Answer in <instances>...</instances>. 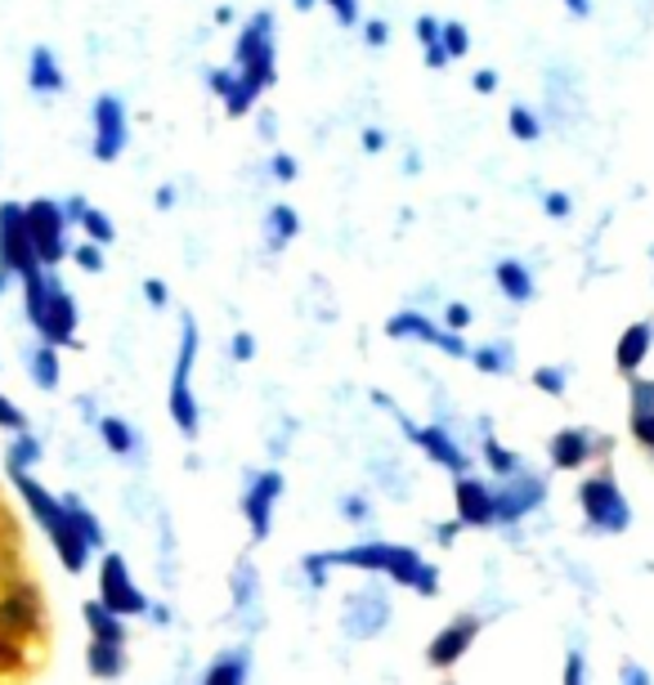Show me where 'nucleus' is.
Here are the masks:
<instances>
[{"instance_id":"obj_1","label":"nucleus","mask_w":654,"mask_h":685,"mask_svg":"<svg viewBox=\"0 0 654 685\" xmlns=\"http://www.w3.org/2000/svg\"><path fill=\"white\" fill-rule=\"evenodd\" d=\"M323 565H341V569H381L390 574L400 587H413L422 596H435L439 587V574L435 565H426L413 546H395V542H359V546H346V552H318V556H305V574L309 583H323Z\"/></svg>"},{"instance_id":"obj_2","label":"nucleus","mask_w":654,"mask_h":685,"mask_svg":"<svg viewBox=\"0 0 654 685\" xmlns=\"http://www.w3.org/2000/svg\"><path fill=\"white\" fill-rule=\"evenodd\" d=\"M14 485H19L23 502L32 507V515L41 520V529L50 533V542H54V552H58L63 569L81 574V569H86V561H90V542L77 533V524H73L68 507H63V498L45 493V489L36 485V479H32V475H14Z\"/></svg>"},{"instance_id":"obj_3","label":"nucleus","mask_w":654,"mask_h":685,"mask_svg":"<svg viewBox=\"0 0 654 685\" xmlns=\"http://www.w3.org/2000/svg\"><path fill=\"white\" fill-rule=\"evenodd\" d=\"M23 296H28V318L45 336V346H68V340L77 336V301L63 292V283L54 279V269L28 273Z\"/></svg>"},{"instance_id":"obj_4","label":"nucleus","mask_w":654,"mask_h":685,"mask_svg":"<svg viewBox=\"0 0 654 685\" xmlns=\"http://www.w3.org/2000/svg\"><path fill=\"white\" fill-rule=\"evenodd\" d=\"M45 628V596L32 578H14L0 587V632L32 645Z\"/></svg>"},{"instance_id":"obj_5","label":"nucleus","mask_w":654,"mask_h":685,"mask_svg":"<svg viewBox=\"0 0 654 685\" xmlns=\"http://www.w3.org/2000/svg\"><path fill=\"white\" fill-rule=\"evenodd\" d=\"M23 220H28V238H32V251H36V264L41 269H54L63 255H68V216H63L58 202L50 197H36L23 207Z\"/></svg>"},{"instance_id":"obj_6","label":"nucleus","mask_w":654,"mask_h":685,"mask_svg":"<svg viewBox=\"0 0 654 685\" xmlns=\"http://www.w3.org/2000/svg\"><path fill=\"white\" fill-rule=\"evenodd\" d=\"M193 363H198V323L184 314L179 323V359H175V372H171V417L184 435H198V403H193Z\"/></svg>"},{"instance_id":"obj_7","label":"nucleus","mask_w":654,"mask_h":685,"mask_svg":"<svg viewBox=\"0 0 654 685\" xmlns=\"http://www.w3.org/2000/svg\"><path fill=\"white\" fill-rule=\"evenodd\" d=\"M578 507L587 515V524L601 529V533H623L632 524V507L623 502L614 475H592L578 485Z\"/></svg>"},{"instance_id":"obj_8","label":"nucleus","mask_w":654,"mask_h":685,"mask_svg":"<svg viewBox=\"0 0 654 685\" xmlns=\"http://www.w3.org/2000/svg\"><path fill=\"white\" fill-rule=\"evenodd\" d=\"M36 251H32V238H28V220H23V207L19 202H0V273H36Z\"/></svg>"},{"instance_id":"obj_9","label":"nucleus","mask_w":654,"mask_h":685,"mask_svg":"<svg viewBox=\"0 0 654 685\" xmlns=\"http://www.w3.org/2000/svg\"><path fill=\"white\" fill-rule=\"evenodd\" d=\"M270 14H255L247 32L238 36V77L251 81L255 90H265L274 81V45H270Z\"/></svg>"},{"instance_id":"obj_10","label":"nucleus","mask_w":654,"mask_h":685,"mask_svg":"<svg viewBox=\"0 0 654 685\" xmlns=\"http://www.w3.org/2000/svg\"><path fill=\"white\" fill-rule=\"evenodd\" d=\"M99 600L117 613V619H130V613H144V609H149L144 591L130 583V569H126V561H121L117 552L103 556V569H99Z\"/></svg>"},{"instance_id":"obj_11","label":"nucleus","mask_w":654,"mask_h":685,"mask_svg":"<svg viewBox=\"0 0 654 685\" xmlns=\"http://www.w3.org/2000/svg\"><path fill=\"white\" fill-rule=\"evenodd\" d=\"M385 619H390V600H385L381 587H363V591H350L346 596V613H341L346 637L368 641V637H377L385 628Z\"/></svg>"},{"instance_id":"obj_12","label":"nucleus","mask_w":654,"mask_h":685,"mask_svg":"<svg viewBox=\"0 0 654 685\" xmlns=\"http://www.w3.org/2000/svg\"><path fill=\"white\" fill-rule=\"evenodd\" d=\"M385 336H400V340H426V346H439L444 355H453V359H467L471 350H467V340L462 336H457V331H444L439 323H430L426 314H395V318H390L385 323Z\"/></svg>"},{"instance_id":"obj_13","label":"nucleus","mask_w":654,"mask_h":685,"mask_svg":"<svg viewBox=\"0 0 654 685\" xmlns=\"http://www.w3.org/2000/svg\"><path fill=\"white\" fill-rule=\"evenodd\" d=\"M283 493V475L279 470H265V475H255L247 493H242V515L251 524L255 537H270V524H274V502Z\"/></svg>"},{"instance_id":"obj_14","label":"nucleus","mask_w":654,"mask_h":685,"mask_svg":"<svg viewBox=\"0 0 654 685\" xmlns=\"http://www.w3.org/2000/svg\"><path fill=\"white\" fill-rule=\"evenodd\" d=\"M126 149V108L117 95H99L95 104V162H117Z\"/></svg>"},{"instance_id":"obj_15","label":"nucleus","mask_w":654,"mask_h":685,"mask_svg":"<svg viewBox=\"0 0 654 685\" xmlns=\"http://www.w3.org/2000/svg\"><path fill=\"white\" fill-rule=\"evenodd\" d=\"M543 498H547V485H543L538 475H511L506 485L493 493V502H498V520H502V524L525 520Z\"/></svg>"},{"instance_id":"obj_16","label":"nucleus","mask_w":654,"mask_h":685,"mask_svg":"<svg viewBox=\"0 0 654 685\" xmlns=\"http://www.w3.org/2000/svg\"><path fill=\"white\" fill-rule=\"evenodd\" d=\"M453 502H457V520L471 524V529H484L498 520V502H493V489L480 485L476 475H457L453 485Z\"/></svg>"},{"instance_id":"obj_17","label":"nucleus","mask_w":654,"mask_h":685,"mask_svg":"<svg viewBox=\"0 0 654 685\" xmlns=\"http://www.w3.org/2000/svg\"><path fill=\"white\" fill-rule=\"evenodd\" d=\"M476 632H480V623L471 619V613H457V619L426 645V659H430L435 667H453L457 659H462V654L476 645Z\"/></svg>"},{"instance_id":"obj_18","label":"nucleus","mask_w":654,"mask_h":685,"mask_svg":"<svg viewBox=\"0 0 654 685\" xmlns=\"http://www.w3.org/2000/svg\"><path fill=\"white\" fill-rule=\"evenodd\" d=\"M400 426L408 431V439H413L430 461H439V466H448V470H457V475H467L471 457L448 439V431H439V426H408V417H400Z\"/></svg>"},{"instance_id":"obj_19","label":"nucleus","mask_w":654,"mask_h":685,"mask_svg":"<svg viewBox=\"0 0 654 685\" xmlns=\"http://www.w3.org/2000/svg\"><path fill=\"white\" fill-rule=\"evenodd\" d=\"M650 340H654V327H650V323H632V327L619 336V355H614L619 372H636V368L645 363Z\"/></svg>"},{"instance_id":"obj_20","label":"nucleus","mask_w":654,"mask_h":685,"mask_svg":"<svg viewBox=\"0 0 654 685\" xmlns=\"http://www.w3.org/2000/svg\"><path fill=\"white\" fill-rule=\"evenodd\" d=\"M587 457H592V439H587V431H560L556 439H552V461L560 466V470H578Z\"/></svg>"},{"instance_id":"obj_21","label":"nucleus","mask_w":654,"mask_h":685,"mask_svg":"<svg viewBox=\"0 0 654 685\" xmlns=\"http://www.w3.org/2000/svg\"><path fill=\"white\" fill-rule=\"evenodd\" d=\"M28 86H32L36 95H58V90H63V73H58V63H54V54H50L45 45H36V50H32V63H28Z\"/></svg>"},{"instance_id":"obj_22","label":"nucleus","mask_w":654,"mask_h":685,"mask_svg":"<svg viewBox=\"0 0 654 685\" xmlns=\"http://www.w3.org/2000/svg\"><path fill=\"white\" fill-rule=\"evenodd\" d=\"M86 628H90V637L103 641V645H121V641H126L121 619H117V613H112L103 600H90V605H86Z\"/></svg>"},{"instance_id":"obj_23","label":"nucleus","mask_w":654,"mask_h":685,"mask_svg":"<svg viewBox=\"0 0 654 685\" xmlns=\"http://www.w3.org/2000/svg\"><path fill=\"white\" fill-rule=\"evenodd\" d=\"M498 287H502V296L515 301V305H525V301L534 296V279H530V269L520 264V260H502V264H498Z\"/></svg>"},{"instance_id":"obj_24","label":"nucleus","mask_w":654,"mask_h":685,"mask_svg":"<svg viewBox=\"0 0 654 685\" xmlns=\"http://www.w3.org/2000/svg\"><path fill=\"white\" fill-rule=\"evenodd\" d=\"M247 681V650H225L220 659H211L203 685H242Z\"/></svg>"},{"instance_id":"obj_25","label":"nucleus","mask_w":654,"mask_h":685,"mask_svg":"<svg viewBox=\"0 0 654 685\" xmlns=\"http://www.w3.org/2000/svg\"><path fill=\"white\" fill-rule=\"evenodd\" d=\"M86 667H90L99 681H112V676H121V672H126V654H121V645L90 641V650H86Z\"/></svg>"},{"instance_id":"obj_26","label":"nucleus","mask_w":654,"mask_h":685,"mask_svg":"<svg viewBox=\"0 0 654 685\" xmlns=\"http://www.w3.org/2000/svg\"><path fill=\"white\" fill-rule=\"evenodd\" d=\"M28 368H32V381L41 390H54L58 385V355H54V346H36L28 355Z\"/></svg>"},{"instance_id":"obj_27","label":"nucleus","mask_w":654,"mask_h":685,"mask_svg":"<svg viewBox=\"0 0 654 685\" xmlns=\"http://www.w3.org/2000/svg\"><path fill=\"white\" fill-rule=\"evenodd\" d=\"M99 435L112 448V457H130V453H135V431H130L121 417H103L99 422Z\"/></svg>"},{"instance_id":"obj_28","label":"nucleus","mask_w":654,"mask_h":685,"mask_svg":"<svg viewBox=\"0 0 654 685\" xmlns=\"http://www.w3.org/2000/svg\"><path fill=\"white\" fill-rule=\"evenodd\" d=\"M63 507H68V515H73V524H77V533L90 542V546H99L103 542V529H99V520L90 515V507L77 498V493H68V498H63Z\"/></svg>"},{"instance_id":"obj_29","label":"nucleus","mask_w":654,"mask_h":685,"mask_svg":"<svg viewBox=\"0 0 654 685\" xmlns=\"http://www.w3.org/2000/svg\"><path fill=\"white\" fill-rule=\"evenodd\" d=\"M296 233H301L296 211H292V207H270V247L279 251V247H287Z\"/></svg>"},{"instance_id":"obj_30","label":"nucleus","mask_w":654,"mask_h":685,"mask_svg":"<svg viewBox=\"0 0 654 685\" xmlns=\"http://www.w3.org/2000/svg\"><path fill=\"white\" fill-rule=\"evenodd\" d=\"M471 363L480 372H489V377H506L515 368V355L506 346H484V350H471Z\"/></svg>"},{"instance_id":"obj_31","label":"nucleus","mask_w":654,"mask_h":685,"mask_svg":"<svg viewBox=\"0 0 654 685\" xmlns=\"http://www.w3.org/2000/svg\"><path fill=\"white\" fill-rule=\"evenodd\" d=\"M6 461H10V470H14V475H28V466H32V461H41V439H36V435H19V439H14V448L6 453Z\"/></svg>"},{"instance_id":"obj_32","label":"nucleus","mask_w":654,"mask_h":685,"mask_svg":"<svg viewBox=\"0 0 654 685\" xmlns=\"http://www.w3.org/2000/svg\"><path fill=\"white\" fill-rule=\"evenodd\" d=\"M506 126H511V134H515V140H525V144H534L538 134H543V121H538L530 108H520V104L506 112Z\"/></svg>"},{"instance_id":"obj_33","label":"nucleus","mask_w":654,"mask_h":685,"mask_svg":"<svg viewBox=\"0 0 654 685\" xmlns=\"http://www.w3.org/2000/svg\"><path fill=\"white\" fill-rule=\"evenodd\" d=\"M484 461H489V466H493V475H502V479L520 475V461H515V453H511V448H502L493 435L484 439Z\"/></svg>"},{"instance_id":"obj_34","label":"nucleus","mask_w":654,"mask_h":685,"mask_svg":"<svg viewBox=\"0 0 654 685\" xmlns=\"http://www.w3.org/2000/svg\"><path fill=\"white\" fill-rule=\"evenodd\" d=\"M28 667V645L23 641H14V637H6L0 632V676H10V672H23Z\"/></svg>"},{"instance_id":"obj_35","label":"nucleus","mask_w":654,"mask_h":685,"mask_svg":"<svg viewBox=\"0 0 654 685\" xmlns=\"http://www.w3.org/2000/svg\"><path fill=\"white\" fill-rule=\"evenodd\" d=\"M81 229H86V238H90L95 247H108V242L117 238V229H112V220H108L103 211H95V207H86V216H81Z\"/></svg>"},{"instance_id":"obj_36","label":"nucleus","mask_w":654,"mask_h":685,"mask_svg":"<svg viewBox=\"0 0 654 685\" xmlns=\"http://www.w3.org/2000/svg\"><path fill=\"white\" fill-rule=\"evenodd\" d=\"M233 596H238V609H251V605H255L260 578L251 574V565H238V569H233Z\"/></svg>"},{"instance_id":"obj_37","label":"nucleus","mask_w":654,"mask_h":685,"mask_svg":"<svg viewBox=\"0 0 654 685\" xmlns=\"http://www.w3.org/2000/svg\"><path fill=\"white\" fill-rule=\"evenodd\" d=\"M439 45L448 50V58H462V54L471 50V32H467L462 23H444V28H439Z\"/></svg>"},{"instance_id":"obj_38","label":"nucleus","mask_w":654,"mask_h":685,"mask_svg":"<svg viewBox=\"0 0 654 685\" xmlns=\"http://www.w3.org/2000/svg\"><path fill=\"white\" fill-rule=\"evenodd\" d=\"M632 417H654V381H632Z\"/></svg>"},{"instance_id":"obj_39","label":"nucleus","mask_w":654,"mask_h":685,"mask_svg":"<svg viewBox=\"0 0 654 685\" xmlns=\"http://www.w3.org/2000/svg\"><path fill=\"white\" fill-rule=\"evenodd\" d=\"M0 426L14 431V435H28V417H23V407H19V403H10L6 394H0Z\"/></svg>"},{"instance_id":"obj_40","label":"nucleus","mask_w":654,"mask_h":685,"mask_svg":"<svg viewBox=\"0 0 654 685\" xmlns=\"http://www.w3.org/2000/svg\"><path fill=\"white\" fill-rule=\"evenodd\" d=\"M534 385H538L543 394L560 399V394H565V372H560V368H538V372H534Z\"/></svg>"},{"instance_id":"obj_41","label":"nucleus","mask_w":654,"mask_h":685,"mask_svg":"<svg viewBox=\"0 0 654 685\" xmlns=\"http://www.w3.org/2000/svg\"><path fill=\"white\" fill-rule=\"evenodd\" d=\"M211 90L229 104V99H233V90H238V67H220V73H211Z\"/></svg>"},{"instance_id":"obj_42","label":"nucleus","mask_w":654,"mask_h":685,"mask_svg":"<svg viewBox=\"0 0 654 685\" xmlns=\"http://www.w3.org/2000/svg\"><path fill=\"white\" fill-rule=\"evenodd\" d=\"M73 255H77V264H81L86 273H99V269H103V251H99L95 242H81Z\"/></svg>"},{"instance_id":"obj_43","label":"nucleus","mask_w":654,"mask_h":685,"mask_svg":"<svg viewBox=\"0 0 654 685\" xmlns=\"http://www.w3.org/2000/svg\"><path fill=\"white\" fill-rule=\"evenodd\" d=\"M323 6L333 10V14H337L346 28H355V23H359V0H323Z\"/></svg>"},{"instance_id":"obj_44","label":"nucleus","mask_w":654,"mask_h":685,"mask_svg":"<svg viewBox=\"0 0 654 685\" xmlns=\"http://www.w3.org/2000/svg\"><path fill=\"white\" fill-rule=\"evenodd\" d=\"M467 323H471V309L467 305H448L444 309V331H462Z\"/></svg>"},{"instance_id":"obj_45","label":"nucleus","mask_w":654,"mask_h":685,"mask_svg":"<svg viewBox=\"0 0 654 685\" xmlns=\"http://www.w3.org/2000/svg\"><path fill=\"white\" fill-rule=\"evenodd\" d=\"M543 207H547L552 220H565V216H569V193H547V197H543Z\"/></svg>"},{"instance_id":"obj_46","label":"nucleus","mask_w":654,"mask_h":685,"mask_svg":"<svg viewBox=\"0 0 654 685\" xmlns=\"http://www.w3.org/2000/svg\"><path fill=\"white\" fill-rule=\"evenodd\" d=\"M439 28H444V23H435L430 14H422V19H417V41H422V45H439Z\"/></svg>"},{"instance_id":"obj_47","label":"nucleus","mask_w":654,"mask_h":685,"mask_svg":"<svg viewBox=\"0 0 654 685\" xmlns=\"http://www.w3.org/2000/svg\"><path fill=\"white\" fill-rule=\"evenodd\" d=\"M251 355H255V340H251V331H238V336H233V359H238V363H247Z\"/></svg>"},{"instance_id":"obj_48","label":"nucleus","mask_w":654,"mask_h":685,"mask_svg":"<svg viewBox=\"0 0 654 685\" xmlns=\"http://www.w3.org/2000/svg\"><path fill=\"white\" fill-rule=\"evenodd\" d=\"M363 41H368V45H385V41H390V28H385L381 19H372V23H363Z\"/></svg>"},{"instance_id":"obj_49","label":"nucleus","mask_w":654,"mask_h":685,"mask_svg":"<svg viewBox=\"0 0 654 685\" xmlns=\"http://www.w3.org/2000/svg\"><path fill=\"white\" fill-rule=\"evenodd\" d=\"M632 435H636L645 448H654V417H632Z\"/></svg>"},{"instance_id":"obj_50","label":"nucleus","mask_w":654,"mask_h":685,"mask_svg":"<svg viewBox=\"0 0 654 685\" xmlns=\"http://www.w3.org/2000/svg\"><path fill=\"white\" fill-rule=\"evenodd\" d=\"M565 685H582V654L578 650L565 659Z\"/></svg>"},{"instance_id":"obj_51","label":"nucleus","mask_w":654,"mask_h":685,"mask_svg":"<svg viewBox=\"0 0 654 685\" xmlns=\"http://www.w3.org/2000/svg\"><path fill=\"white\" fill-rule=\"evenodd\" d=\"M619 681H623V685H650V672H641L636 663H623V672H619Z\"/></svg>"},{"instance_id":"obj_52","label":"nucleus","mask_w":654,"mask_h":685,"mask_svg":"<svg viewBox=\"0 0 654 685\" xmlns=\"http://www.w3.org/2000/svg\"><path fill=\"white\" fill-rule=\"evenodd\" d=\"M274 175H279V180H296V157L279 153V157H274Z\"/></svg>"},{"instance_id":"obj_53","label":"nucleus","mask_w":654,"mask_h":685,"mask_svg":"<svg viewBox=\"0 0 654 685\" xmlns=\"http://www.w3.org/2000/svg\"><path fill=\"white\" fill-rule=\"evenodd\" d=\"M476 90L480 95H493L498 90V73H489V67H484V73H476Z\"/></svg>"},{"instance_id":"obj_54","label":"nucleus","mask_w":654,"mask_h":685,"mask_svg":"<svg viewBox=\"0 0 654 685\" xmlns=\"http://www.w3.org/2000/svg\"><path fill=\"white\" fill-rule=\"evenodd\" d=\"M426 67H448V50L444 45H426Z\"/></svg>"},{"instance_id":"obj_55","label":"nucleus","mask_w":654,"mask_h":685,"mask_svg":"<svg viewBox=\"0 0 654 685\" xmlns=\"http://www.w3.org/2000/svg\"><path fill=\"white\" fill-rule=\"evenodd\" d=\"M341 511H346L350 520H368V502H359V498H346V502H341Z\"/></svg>"},{"instance_id":"obj_56","label":"nucleus","mask_w":654,"mask_h":685,"mask_svg":"<svg viewBox=\"0 0 654 685\" xmlns=\"http://www.w3.org/2000/svg\"><path fill=\"white\" fill-rule=\"evenodd\" d=\"M363 149H368V153H381V149H385V134H381V130H363Z\"/></svg>"},{"instance_id":"obj_57","label":"nucleus","mask_w":654,"mask_h":685,"mask_svg":"<svg viewBox=\"0 0 654 685\" xmlns=\"http://www.w3.org/2000/svg\"><path fill=\"white\" fill-rule=\"evenodd\" d=\"M144 296H149L153 305H166V287H162L157 279H149V283H144Z\"/></svg>"},{"instance_id":"obj_58","label":"nucleus","mask_w":654,"mask_h":685,"mask_svg":"<svg viewBox=\"0 0 654 685\" xmlns=\"http://www.w3.org/2000/svg\"><path fill=\"white\" fill-rule=\"evenodd\" d=\"M157 207H162V211H171V207H175V188H171V184H162V188H157Z\"/></svg>"},{"instance_id":"obj_59","label":"nucleus","mask_w":654,"mask_h":685,"mask_svg":"<svg viewBox=\"0 0 654 685\" xmlns=\"http://www.w3.org/2000/svg\"><path fill=\"white\" fill-rule=\"evenodd\" d=\"M569 6V14H578V19H587V10H592V0H565Z\"/></svg>"},{"instance_id":"obj_60","label":"nucleus","mask_w":654,"mask_h":685,"mask_svg":"<svg viewBox=\"0 0 654 685\" xmlns=\"http://www.w3.org/2000/svg\"><path fill=\"white\" fill-rule=\"evenodd\" d=\"M292 6H296V10H314V6H318V0H292Z\"/></svg>"},{"instance_id":"obj_61","label":"nucleus","mask_w":654,"mask_h":685,"mask_svg":"<svg viewBox=\"0 0 654 685\" xmlns=\"http://www.w3.org/2000/svg\"><path fill=\"white\" fill-rule=\"evenodd\" d=\"M10 287V273H0V292H6Z\"/></svg>"}]
</instances>
